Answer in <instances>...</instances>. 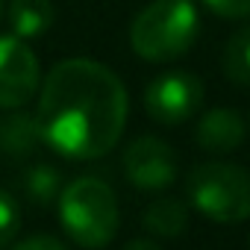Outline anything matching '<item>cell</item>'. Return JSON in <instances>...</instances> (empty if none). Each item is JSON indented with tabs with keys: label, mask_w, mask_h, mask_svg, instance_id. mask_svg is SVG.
<instances>
[{
	"label": "cell",
	"mask_w": 250,
	"mask_h": 250,
	"mask_svg": "<svg viewBox=\"0 0 250 250\" xmlns=\"http://www.w3.org/2000/svg\"><path fill=\"white\" fill-rule=\"evenodd\" d=\"M42 142L68 159L106 156L127 124V88L94 59H65L42 83Z\"/></svg>",
	"instance_id": "cell-1"
},
{
	"label": "cell",
	"mask_w": 250,
	"mask_h": 250,
	"mask_svg": "<svg viewBox=\"0 0 250 250\" xmlns=\"http://www.w3.org/2000/svg\"><path fill=\"white\" fill-rule=\"evenodd\" d=\"M197 30L200 15L194 0H153L136 15L130 27V44L136 56L147 62H168L191 50Z\"/></svg>",
	"instance_id": "cell-2"
},
{
	"label": "cell",
	"mask_w": 250,
	"mask_h": 250,
	"mask_svg": "<svg viewBox=\"0 0 250 250\" xmlns=\"http://www.w3.org/2000/svg\"><path fill=\"white\" fill-rule=\"evenodd\" d=\"M59 218L65 232L94 250L106 247L118 232V200L112 188L97 177H80L59 194Z\"/></svg>",
	"instance_id": "cell-3"
},
{
	"label": "cell",
	"mask_w": 250,
	"mask_h": 250,
	"mask_svg": "<svg viewBox=\"0 0 250 250\" xmlns=\"http://www.w3.org/2000/svg\"><path fill=\"white\" fill-rule=\"evenodd\" d=\"M188 194L197 212L218 224L250 218V174L232 162H203L188 177Z\"/></svg>",
	"instance_id": "cell-4"
},
{
	"label": "cell",
	"mask_w": 250,
	"mask_h": 250,
	"mask_svg": "<svg viewBox=\"0 0 250 250\" xmlns=\"http://www.w3.org/2000/svg\"><path fill=\"white\" fill-rule=\"evenodd\" d=\"M42 68L33 47L12 36H0V109H21L39 91Z\"/></svg>",
	"instance_id": "cell-5"
},
{
	"label": "cell",
	"mask_w": 250,
	"mask_h": 250,
	"mask_svg": "<svg viewBox=\"0 0 250 250\" xmlns=\"http://www.w3.org/2000/svg\"><path fill=\"white\" fill-rule=\"evenodd\" d=\"M203 103V83L188 71H168L145 91V109L159 124H183Z\"/></svg>",
	"instance_id": "cell-6"
},
{
	"label": "cell",
	"mask_w": 250,
	"mask_h": 250,
	"mask_svg": "<svg viewBox=\"0 0 250 250\" xmlns=\"http://www.w3.org/2000/svg\"><path fill=\"white\" fill-rule=\"evenodd\" d=\"M124 171L139 191H162L177 177V156L162 139L142 136L124 150Z\"/></svg>",
	"instance_id": "cell-7"
},
{
	"label": "cell",
	"mask_w": 250,
	"mask_h": 250,
	"mask_svg": "<svg viewBox=\"0 0 250 250\" xmlns=\"http://www.w3.org/2000/svg\"><path fill=\"white\" fill-rule=\"evenodd\" d=\"M197 142L203 150L229 153L244 142V121L235 109H209L197 124Z\"/></svg>",
	"instance_id": "cell-8"
},
{
	"label": "cell",
	"mask_w": 250,
	"mask_h": 250,
	"mask_svg": "<svg viewBox=\"0 0 250 250\" xmlns=\"http://www.w3.org/2000/svg\"><path fill=\"white\" fill-rule=\"evenodd\" d=\"M42 145V130L36 115L15 112L0 121V150L9 156H27Z\"/></svg>",
	"instance_id": "cell-9"
},
{
	"label": "cell",
	"mask_w": 250,
	"mask_h": 250,
	"mask_svg": "<svg viewBox=\"0 0 250 250\" xmlns=\"http://www.w3.org/2000/svg\"><path fill=\"white\" fill-rule=\"evenodd\" d=\"M9 27L18 39L30 42L50 30L53 24V3L50 0H12L9 3Z\"/></svg>",
	"instance_id": "cell-10"
},
{
	"label": "cell",
	"mask_w": 250,
	"mask_h": 250,
	"mask_svg": "<svg viewBox=\"0 0 250 250\" xmlns=\"http://www.w3.org/2000/svg\"><path fill=\"white\" fill-rule=\"evenodd\" d=\"M142 224L150 235H159V238H180L188 227V209L183 200H174V197H162V200H153L145 215H142Z\"/></svg>",
	"instance_id": "cell-11"
},
{
	"label": "cell",
	"mask_w": 250,
	"mask_h": 250,
	"mask_svg": "<svg viewBox=\"0 0 250 250\" xmlns=\"http://www.w3.org/2000/svg\"><path fill=\"white\" fill-rule=\"evenodd\" d=\"M224 71L232 83L250 85V27L238 30L224 47Z\"/></svg>",
	"instance_id": "cell-12"
},
{
	"label": "cell",
	"mask_w": 250,
	"mask_h": 250,
	"mask_svg": "<svg viewBox=\"0 0 250 250\" xmlns=\"http://www.w3.org/2000/svg\"><path fill=\"white\" fill-rule=\"evenodd\" d=\"M62 188L59 183V171H53L50 165H33L27 174V191L36 203H50L56 197V191Z\"/></svg>",
	"instance_id": "cell-13"
},
{
	"label": "cell",
	"mask_w": 250,
	"mask_h": 250,
	"mask_svg": "<svg viewBox=\"0 0 250 250\" xmlns=\"http://www.w3.org/2000/svg\"><path fill=\"white\" fill-rule=\"evenodd\" d=\"M18 227H21V212H18V203L0 188V250H3L15 235H18Z\"/></svg>",
	"instance_id": "cell-14"
},
{
	"label": "cell",
	"mask_w": 250,
	"mask_h": 250,
	"mask_svg": "<svg viewBox=\"0 0 250 250\" xmlns=\"http://www.w3.org/2000/svg\"><path fill=\"white\" fill-rule=\"evenodd\" d=\"M200 3L221 18H250V0H200Z\"/></svg>",
	"instance_id": "cell-15"
},
{
	"label": "cell",
	"mask_w": 250,
	"mask_h": 250,
	"mask_svg": "<svg viewBox=\"0 0 250 250\" xmlns=\"http://www.w3.org/2000/svg\"><path fill=\"white\" fill-rule=\"evenodd\" d=\"M12 250H65V244L56 241V238H50V235H33V238L21 241V244L12 247Z\"/></svg>",
	"instance_id": "cell-16"
},
{
	"label": "cell",
	"mask_w": 250,
	"mask_h": 250,
	"mask_svg": "<svg viewBox=\"0 0 250 250\" xmlns=\"http://www.w3.org/2000/svg\"><path fill=\"white\" fill-rule=\"evenodd\" d=\"M124 250H162V247L153 238H133V241L124 244Z\"/></svg>",
	"instance_id": "cell-17"
},
{
	"label": "cell",
	"mask_w": 250,
	"mask_h": 250,
	"mask_svg": "<svg viewBox=\"0 0 250 250\" xmlns=\"http://www.w3.org/2000/svg\"><path fill=\"white\" fill-rule=\"evenodd\" d=\"M0 18H3V0H0Z\"/></svg>",
	"instance_id": "cell-18"
}]
</instances>
